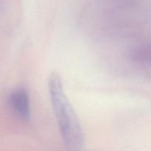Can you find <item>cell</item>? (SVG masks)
<instances>
[{
	"label": "cell",
	"mask_w": 151,
	"mask_h": 151,
	"mask_svg": "<svg viewBox=\"0 0 151 151\" xmlns=\"http://www.w3.org/2000/svg\"><path fill=\"white\" fill-rule=\"evenodd\" d=\"M8 103L18 116L25 121L29 120L31 116L30 102L26 91L19 89L13 91L9 97Z\"/></svg>",
	"instance_id": "7a4b0ae2"
},
{
	"label": "cell",
	"mask_w": 151,
	"mask_h": 151,
	"mask_svg": "<svg viewBox=\"0 0 151 151\" xmlns=\"http://www.w3.org/2000/svg\"><path fill=\"white\" fill-rule=\"evenodd\" d=\"M52 106L63 143L68 150H80L85 145V133L76 111L65 93L60 75L53 72L48 79Z\"/></svg>",
	"instance_id": "6da1fadb"
},
{
	"label": "cell",
	"mask_w": 151,
	"mask_h": 151,
	"mask_svg": "<svg viewBox=\"0 0 151 151\" xmlns=\"http://www.w3.org/2000/svg\"><path fill=\"white\" fill-rule=\"evenodd\" d=\"M130 58L140 63L151 65V42L140 44L130 51Z\"/></svg>",
	"instance_id": "3957f363"
}]
</instances>
